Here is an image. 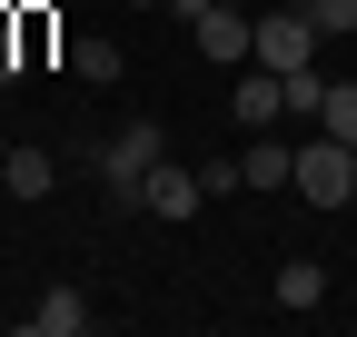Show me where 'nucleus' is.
Segmentation results:
<instances>
[{"label": "nucleus", "mask_w": 357, "mask_h": 337, "mask_svg": "<svg viewBox=\"0 0 357 337\" xmlns=\"http://www.w3.org/2000/svg\"><path fill=\"white\" fill-rule=\"evenodd\" d=\"M288 189H298L307 208H347V198H357V149L328 139V130H318V139H298V179H288Z\"/></svg>", "instance_id": "1"}, {"label": "nucleus", "mask_w": 357, "mask_h": 337, "mask_svg": "<svg viewBox=\"0 0 357 337\" xmlns=\"http://www.w3.org/2000/svg\"><path fill=\"white\" fill-rule=\"evenodd\" d=\"M159 149H169V139H159V119H129V130H109V139H100V179H109L129 208H139V179L159 168Z\"/></svg>", "instance_id": "2"}, {"label": "nucleus", "mask_w": 357, "mask_h": 337, "mask_svg": "<svg viewBox=\"0 0 357 337\" xmlns=\"http://www.w3.org/2000/svg\"><path fill=\"white\" fill-rule=\"evenodd\" d=\"M307 60H318V20H307L298 10V0H288V10H258V70H307Z\"/></svg>", "instance_id": "3"}, {"label": "nucleus", "mask_w": 357, "mask_h": 337, "mask_svg": "<svg viewBox=\"0 0 357 337\" xmlns=\"http://www.w3.org/2000/svg\"><path fill=\"white\" fill-rule=\"evenodd\" d=\"M189 40H199L208 70H248V60H258V20L238 10V0H229V10H208V20H189Z\"/></svg>", "instance_id": "4"}, {"label": "nucleus", "mask_w": 357, "mask_h": 337, "mask_svg": "<svg viewBox=\"0 0 357 337\" xmlns=\"http://www.w3.org/2000/svg\"><path fill=\"white\" fill-rule=\"evenodd\" d=\"M199 198H208V189H199V168H178V159H159L149 179H139V208H149L159 228H178V219H199Z\"/></svg>", "instance_id": "5"}, {"label": "nucleus", "mask_w": 357, "mask_h": 337, "mask_svg": "<svg viewBox=\"0 0 357 337\" xmlns=\"http://www.w3.org/2000/svg\"><path fill=\"white\" fill-rule=\"evenodd\" d=\"M229 109H238V130H268V119H288L278 70H258V60H248V79H229Z\"/></svg>", "instance_id": "6"}, {"label": "nucleus", "mask_w": 357, "mask_h": 337, "mask_svg": "<svg viewBox=\"0 0 357 337\" xmlns=\"http://www.w3.org/2000/svg\"><path fill=\"white\" fill-rule=\"evenodd\" d=\"M0 189H10V198H50V189H60V159L10 139V149H0Z\"/></svg>", "instance_id": "7"}, {"label": "nucleus", "mask_w": 357, "mask_h": 337, "mask_svg": "<svg viewBox=\"0 0 357 337\" xmlns=\"http://www.w3.org/2000/svg\"><path fill=\"white\" fill-rule=\"evenodd\" d=\"M238 168H248V189H288V179H298V149H278V139H258V130H248Z\"/></svg>", "instance_id": "8"}, {"label": "nucleus", "mask_w": 357, "mask_h": 337, "mask_svg": "<svg viewBox=\"0 0 357 337\" xmlns=\"http://www.w3.org/2000/svg\"><path fill=\"white\" fill-rule=\"evenodd\" d=\"M79 327H89V298H79V288H50V298L30 308V337H79Z\"/></svg>", "instance_id": "9"}, {"label": "nucleus", "mask_w": 357, "mask_h": 337, "mask_svg": "<svg viewBox=\"0 0 357 337\" xmlns=\"http://www.w3.org/2000/svg\"><path fill=\"white\" fill-rule=\"evenodd\" d=\"M268 298H278V308H318V298H328V268H318V258H288Z\"/></svg>", "instance_id": "10"}, {"label": "nucleus", "mask_w": 357, "mask_h": 337, "mask_svg": "<svg viewBox=\"0 0 357 337\" xmlns=\"http://www.w3.org/2000/svg\"><path fill=\"white\" fill-rule=\"evenodd\" d=\"M70 70L89 79V90H109V79H119L129 60H119V40H70Z\"/></svg>", "instance_id": "11"}, {"label": "nucleus", "mask_w": 357, "mask_h": 337, "mask_svg": "<svg viewBox=\"0 0 357 337\" xmlns=\"http://www.w3.org/2000/svg\"><path fill=\"white\" fill-rule=\"evenodd\" d=\"M318 130H328V139H357V79H328V100H318Z\"/></svg>", "instance_id": "12"}, {"label": "nucleus", "mask_w": 357, "mask_h": 337, "mask_svg": "<svg viewBox=\"0 0 357 337\" xmlns=\"http://www.w3.org/2000/svg\"><path fill=\"white\" fill-rule=\"evenodd\" d=\"M278 90H288V119H318V100H328V79H318V60H307V70H288V79H278Z\"/></svg>", "instance_id": "13"}, {"label": "nucleus", "mask_w": 357, "mask_h": 337, "mask_svg": "<svg viewBox=\"0 0 357 337\" xmlns=\"http://www.w3.org/2000/svg\"><path fill=\"white\" fill-rule=\"evenodd\" d=\"M298 10L318 20V40H347V30H357V0H298Z\"/></svg>", "instance_id": "14"}, {"label": "nucleus", "mask_w": 357, "mask_h": 337, "mask_svg": "<svg viewBox=\"0 0 357 337\" xmlns=\"http://www.w3.org/2000/svg\"><path fill=\"white\" fill-rule=\"evenodd\" d=\"M199 189H208V198H229V189H248V168H238V159H199Z\"/></svg>", "instance_id": "15"}, {"label": "nucleus", "mask_w": 357, "mask_h": 337, "mask_svg": "<svg viewBox=\"0 0 357 337\" xmlns=\"http://www.w3.org/2000/svg\"><path fill=\"white\" fill-rule=\"evenodd\" d=\"M169 10H178V20H208V10H229V0H169Z\"/></svg>", "instance_id": "16"}, {"label": "nucleus", "mask_w": 357, "mask_h": 337, "mask_svg": "<svg viewBox=\"0 0 357 337\" xmlns=\"http://www.w3.org/2000/svg\"><path fill=\"white\" fill-rule=\"evenodd\" d=\"M139 10H149V0H139Z\"/></svg>", "instance_id": "17"}, {"label": "nucleus", "mask_w": 357, "mask_h": 337, "mask_svg": "<svg viewBox=\"0 0 357 337\" xmlns=\"http://www.w3.org/2000/svg\"><path fill=\"white\" fill-rule=\"evenodd\" d=\"M347 149H357V139H347Z\"/></svg>", "instance_id": "18"}]
</instances>
